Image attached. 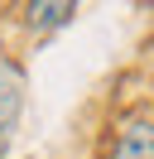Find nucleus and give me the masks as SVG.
<instances>
[{"label": "nucleus", "instance_id": "nucleus-2", "mask_svg": "<svg viewBox=\"0 0 154 159\" xmlns=\"http://www.w3.org/2000/svg\"><path fill=\"white\" fill-rule=\"evenodd\" d=\"M77 5H82V0H24V5H19V24H24L34 39H48V34H58V29L72 24Z\"/></svg>", "mask_w": 154, "mask_h": 159}, {"label": "nucleus", "instance_id": "nucleus-1", "mask_svg": "<svg viewBox=\"0 0 154 159\" xmlns=\"http://www.w3.org/2000/svg\"><path fill=\"white\" fill-rule=\"evenodd\" d=\"M24 68H19L10 53H0V159H5L10 140L19 130V116H24Z\"/></svg>", "mask_w": 154, "mask_h": 159}, {"label": "nucleus", "instance_id": "nucleus-3", "mask_svg": "<svg viewBox=\"0 0 154 159\" xmlns=\"http://www.w3.org/2000/svg\"><path fill=\"white\" fill-rule=\"evenodd\" d=\"M106 159H154V116H125L111 135Z\"/></svg>", "mask_w": 154, "mask_h": 159}]
</instances>
